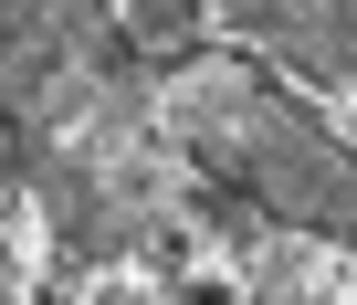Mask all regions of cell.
Instances as JSON below:
<instances>
[{"mask_svg":"<svg viewBox=\"0 0 357 305\" xmlns=\"http://www.w3.org/2000/svg\"><path fill=\"white\" fill-rule=\"evenodd\" d=\"M178 126H190V158L231 200H263V211L315 221V232H357V158L315 116H294L284 95H263V74L211 64L190 84V105H178Z\"/></svg>","mask_w":357,"mask_h":305,"instance_id":"obj_2","label":"cell"},{"mask_svg":"<svg viewBox=\"0 0 357 305\" xmlns=\"http://www.w3.org/2000/svg\"><path fill=\"white\" fill-rule=\"evenodd\" d=\"M105 22L95 11H0V105L11 126H43L53 105H74L105 74Z\"/></svg>","mask_w":357,"mask_h":305,"instance_id":"obj_3","label":"cell"},{"mask_svg":"<svg viewBox=\"0 0 357 305\" xmlns=\"http://www.w3.org/2000/svg\"><path fill=\"white\" fill-rule=\"evenodd\" d=\"M242 32L273 43V53H284L294 74H315V84H347V74H357V11H347V0H252Z\"/></svg>","mask_w":357,"mask_h":305,"instance_id":"obj_4","label":"cell"},{"mask_svg":"<svg viewBox=\"0 0 357 305\" xmlns=\"http://www.w3.org/2000/svg\"><path fill=\"white\" fill-rule=\"evenodd\" d=\"M126 32H137L147 53H190V32H200V11H190V0H147V11H126Z\"/></svg>","mask_w":357,"mask_h":305,"instance_id":"obj_5","label":"cell"},{"mask_svg":"<svg viewBox=\"0 0 357 305\" xmlns=\"http://www.w3.org/2000/svg\"><path fill=\"white\" fill-rule=\"evenodd\" d=\"M263 305H294V295H263Z\"/></svg>","mask_w":357,"mask_h":305,"instance_id":"obj_7","label":"cell"},{"mask_svg":"<svg viewBox=\"0 0 357 305\" xmlns=\"http://www.w3.org/2000/svg\"><path fill=\"white\" fill-rule=\"evenodd\" d=\"M11 179H22V126H11V105H0V200H11Z\"/></svg>","mask_w":357,"mask_h":305,"instance_id":"obj_6","label":"cell"},{"mask_svg":"<svg viewBox=\"0 0 357 305\" xmlns=\"http://www.w3.org/2000/svg\"><path fill=\"white\" fill-rule=\"evenodd\" d=\"M22 169L43 179L53 221L74 253H126L158 232V147H147V84L126 64H105L74 105H53L43 126H22Z\"/></svg>","mask_w":357,"mask_h":305,"instance_id":"obj_1","label":"cell"}]
</instances>
